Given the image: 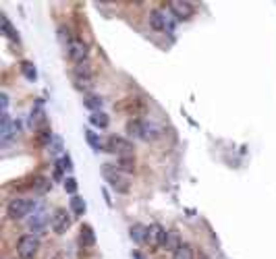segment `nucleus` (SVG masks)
Segmentation results:
<instances>
[{
    "label": "nucleus",
    "instance_id": "obj_18",
    "mask_svg": "<svg viewBox=\"0 0 276 259\" xmlns=\"http://www.w3.org/2000/svg\"><path fill=\"white\" fill-rule=\"evenodd\" d=\"M73 77H94V68L89 66V63L85 61V63H79V65H75V68H73Z\"/></svg>",
    "mask_w": 276,
    "mask_h": 259
},
{
    "label": "nucleus",
    "instance_id": "obj_20",
    "mask_svg": "<svg viewBox=\"0 0 276 259\" xmlns=\"http://www.w3.org/2000/svg\"><path fill=\"white\" fill-rule=\"evenodd\" d=\"M127 133H129V137H143V123L137 119L131 121L127 127Z\"/></svg>",
    "mask_w": 276,
    "mask_h": 259
},
{
    "label": "nucleus",
    "instance_id": "obj_7",
    "mask_svg": "<svg viewBox=\"0 0 276 259\" xmlns=\"http://www.w3.org/2000/svg\"><path fill=\"white\" fill-rule=\"evenodd\" d=\"M168 8L172 10V15H175L177 19H181V21L193 17V13H195L191 2H181V0H172V2H168Z\"/></svg>",
    "mask_w": 276,
    "mask_h": 259
},
{
    "label": "nucleus",
    "instance_id": "obj_6",
    "mask_svg": "<svg viewBox=\"0 0 276 259\" xmlns=\"http://www.w3.org/2000/svg\"><path fill=\"white\" fill-rule=\"evenodd\" d=\"M50 224H52V230L56 234H65L69 228H71V216H69V211L59 207L52 214V220H50Z\"/></svg>",
    "mask_w": 276,
    "mask_h": 259
},
{
    "label": "nucleus",
    "instance_id": "obj_16",
    "mask_svg": "<svg viewBox=\"0 0 276 259\" xmlns=\"http://www.w3.org/2000/svg\"><path fill=\"white\" fill-rule=\"evenodd\" d=\"M172 259H195V251H193V247L191 245H185L183 243L179 249L172 253Z\"/></svg>",
    "mask_w": 276,
    "mask_h": 259
},
{
    "label": "nucleus",
    "instance_id": "obj_15",
    "mask_svg": "<svg viewBox=\"0 0 276 259\" xmlns=\"http://www.w3.org/2000/svg\"><path fill=\"white\" fill-rule=\"evenodd\" d=\"M83 104H85V108L87 110H91V112H100V108H102V98L100 96H96V93H89V96H85L83 98Z\"/></svg>",
    "mask_w": 276,
    "mask_h": 259
},
{
    "label": "nucleus",
    "instance_id": "obj_13",
    "mask_svg": "<svg viewBox=\"0 0 276 259\" xmlns=\"http://www.w3.org/2000/svg\"><path fill=\"white\" fill-rule=\"evenodd\" d=\"M89 123L94 125L96 129H106L108 125H110V119H108V114L106 112H91V116H89Z\"/></svg>",
    "mask_w": 276,
    "mask_h": 259
},
{
    "label": "nucleus",
    "instance_id": "obj_25",
    "mask_svg": "<svg viewBox=\"0 0 276 259\" xmlns=\"http://www.w3.org/2000/svg\"><path fill=\"white\" fill-rule=\"evenodd\" d=\"M50 139H52L50 129H42V131L38 133V143H40V145H48V143H50Z\"/></svg>",
    "mask_w": 276,
    "mask_h": 259
},
{
    "label": "nucleus",
    "instance_id": "obj_3",
    "mask_svg": "<svg viewBox=\"0 0 276 259\" xmlns=\"http://www.w3.org/2000/svg\"><path fill=\"white\" fill-rule=\"evenodd\" d=\"M36 209V205H33V201H29V199H23V197H15L10 199L8 205H6V214L10 220H21L25 218L29 211Z\"/></svg>",
    "mask_w": 276,
    "mask_h": 259
},
{
    "label": "nucleus",
    "instance_id": "obj_2",
    "mask_svg": "<svg viewBox=\"0 0 276 259\" xmlns=\"http://www.w3.org/2000/svg\"><path fill=\"white\" fill-rule=\"evenodd\" d=\"M104 149L110 151V154H117L119 158H133L135 154V145L131 139H125L119 135H110L104 143Z\"/></svg>",
    "mask_w": 276,
    "mask_h": 259
},
{
    "label": "nucleus",
    "instance_id": "obj_26",
    "mask_svg": "<svg viewBox=\"0 0 276 259\" xmlns=\"http://www.w3.org/2000/svg\"><path fill=\"white\" fill-rule=\"evenodd\" d=\"M65 189H67V193H71V195L75 197V193H77V181L69 176V179L65 181Z\"/></svg>",
    "mask_w": 276,
    "mask_h": 259
},
{
    "label": "nucleus",
    "instance_id": "obj_1",
    "mask_svg": "<svg viewBox=\"0 0 276 259\" xmlns=\"http://www.w3.org/2000/svg\"><path fill=\"white\" fill-rule=\"evenodd\" d=\"M102 174H104L106 183L112 187L114 191H119V193H129L131 183H129V179L125 176V172H123L119 166H112V164H104V166H102Z\"/></svg>",
    "mask_w": 276,
    "mask_h": 259
},
{
    "label": "nucleus",
    "instance_id": "obj_28",
    "mask_svg": "<svg viewBox=\"0 0 276 259\" xmlns=\"http://www.w3.org/2000/svg\"><path fill=\"white\" fill-rule=\"evenodd\" d=\"M54 179H63V162L54 164Z\"/></svg>",
    "mask_w": 276,
    "mask_h": 259
},
{
    "label": "nucleus",
    "instance_id": "obj_24",
    "mask_svg": "<svg viewBox=\"0 0 276 259\" xmlns=\"http://www.w3.org/2000/svg\"><path fill=\"white\" fill-rule=\"evenodd\" d=\"M71 207L75 209V214H83V211H85V201H83V199L81 197H71Z\"/></svg>",
    "mask_w": 276,
    "mask_h": 259
},
{
    "label": "nucleus",
    "instance_id": "obj_14",
    "mask_svg": "<svg viewBox=\"0 0 276 259\" xmlns=\"http://www.w3.org/2000/svg\"><path fill=\"white\" fill-rule=\"evenodd\" d=\"M31 187H33V191H36V193H48V191H52V183L48 179H44V176H36L33 183H31Z\"/></svg>",
    "mask_w": 276,
    "mask_h": 259
},
{
    "label": "nucleus",
    "instance_id": "obj_27",
    "mask_svg": "<svg viewBox=\"0 0 276 259\" xmlns=\"http://www.w3.org/2000/svg\"><path fill=\"white\" fill-rule=\"evenodd\" d=\"M87 139H89V145L94 147V149H98V147H100V143H98V137H96L94 133H91V131H87Z\"/></svg>",
    "mask_w": 276,
    "mask_h": 259
},
{
    "label": "nucleus",
    "instance_id": "obj_21",
    "mask_svg": "<svg viewBox=\"0 0 276 259\" xmlns=\"http://www.w3.org/2000/svg\"><path fill=\"white\" fill-rule=\"evenodd\" d=\"M21 73L25 75L29 81H36V77H38V70H36V66H33L31 63H21Z\"/></svg>",
    "mask_w": 276,
    "mask_h": 259
},
{
    "label": "nucleus",
    "instance_id": "obj_8",
    "mask_svg": "<svg viewBox=\"0 0 276 259\" xmlns=\"http://www.w3.org/2000/svg\"><path fill=\"white\" fill-rule=\"evenodd\" d=\"M166 230L160 226V224H152L147 228V243H152V245H156V247H164V243H166Z\"/></svg>",
    "mask_w": 276,
    "mask_h": 259
},
{
    "label": "nucleus",
    "instance_id": "obj_22",
    "mask_svg": "<svg viewBox=\"0 0 276 259\" xmlns=\"http://www.w3.org/2000/svg\"><path fill=\"white\" fill-rule=\"evenodd\" d=\"M46 226V216H42V214H36V216H33L31 220H29V228L31 230H42Z\"/></svg>",
    "mask_w": 276,
    "mask_h": 259
},
{
    "label": "nucleus",
    "instance_id": "obj_10",
    "mask_svg": "<svg viewBox=\"0 0 276 259\" xmlns=\"http://www.w3.org/2000/svg\"><path fill=\"white\" fill-rule=\"evenodd\" d=\"M166 25V17L162 15V10L154 8L152 13H149V27H152L154 31H162Z\"/></svg>",
    "mask_w": 276,
    "mask_h": 259
},
{
    "label": "nucleus",
    "instance_id": "obj_9",
    "mask_svg": "<svg viewBox=\"0 0 276 259\" xmlns=\"http://www.w3.org/2000/svg\"><path fill=\"white\" fill-rule=\"evenodd\" d=\"M129 237H131V241L137 243V245L147 243V226H143V224H133V226L129 228Z\"/></svg>",
    "mask_w": 276,
    "mask_h": 259
},
{
    "label": "nucleus",
    "instance_id": "obj_4",
    "mask_svg": "<svg viewBox=\"0 0 276 259\" xmlns=\"http://www.w3.org/2000/svg\"><path fill=\"white\" fill-rule=\"evenodd\" d=\"M38 249H40V239H38V234H33V232L23 234L17 243V253L21 259H31L38 253Z\"/></svg>",
    "mask_w": 276,
    "mask_h": 259
},
{
    "label": "nucleus",
    "instance_id": "obj_12",
    "mask_svg": "<svg viewBox=\"0 0 276 259\" xmlns=\"http://www.w3.org/2000/svg\"><path fill=\"white\" fill-rule=\"evenodd\" d=\"M183 245V241H181V234L177 232V230H170L168 234H166V243H164V249H168L170 253H175L179 247Z\"/></svg>",
    "mask_w": 276,
    "mask_h": 259
},
{
    "label": "nucleus",
    "instance_id": "obj_19",
    "mask_svg": "<svg viewBox=\"0 0 276 259\" xmlns=\"http://www.w3.org/2000/svg\"><path fill=\"white\" fill-rule=\"evenodd\" d=\"M2 33L4 35H8L10 40H15V42H19V33L13 29V25H10V21H8V17L2 13Z\"/></svg>",
    "mask_w": 276,
    "mask_h": 259
},
{
    "label": "nucleus",
    "instance_id": "obj_5",
    "mask_svg": "<svg viewBox=\"0 0 276 259\" xmlns=\"http://www.w3.org/2000/svg\"><path fill=\"white\" fill-rule=\"evenodd\" d=\"M67 52H69V58H71L75 65H79V63H85V61H87L89 48H87V44H85L83 40L73 38V42L67 46Z\"/></svg>",
    "mask_w": 276,
    "mask_h": 259
},
{
    "label": "nucleus",
    "instance_id": "obj_17",
    "mask_svg": "<svg viewBox=\"0 0 276 259\" xmlns=\"http://www.w3.org/2000/svg\"><path fill=\"white\" fill-rule=\"evenodd\" d=\"M94 243H96V232L91 230L89 224H83V226H81V245L91 247Z\"/></svg>",
    "mask_w": 276,
    "mask_h": 259
},
{
    "label": "nucleus",
    "instance_id": "obj_23",
    "mask_svg": "<svg viewBox=\"0 0 276 259\" xmlns=\"http://www.w3.org/2000/svg\"><path fill=\"white\" fill-rule=\"evenodd\" d=\"M119 168H121L123 172H133L135 160H133V158H119Z\"/></svg>",
    "mask_w": 276,
    "mask_h": 259
},
{
    "label": "nucleus",
    "instance_id": "obj_11",
    "mask_svg": "<svg viewBox=\"0 0 276 259\" xmlns=\"http://www.w3.org/2000/svg\"><path fill=\"white\" fill-rule=\"evenodd\" d=\"M73 83H75V87L79 89V91H85V96H89V91L91 89H94V83H96V81H94V77H73Z\"/></svg>",
    "mask_w": 276,
    "mask_h": 259
},
{
    "label": "nucleus",
    "instance_id": "obj_29",
    "mask_svg": "<svg viewBox=\"0 0 276 259\" xmlns=\"http://www.w3.org/2000/svg\"><path fill=\"white\" fill-rule=\"evenodd\" d=\"M0 98H2V114H4V112H6V108H8V98H6V93H2Z\"/></svg>",
    "mask_w": 276,
    "mask_h": 259
}]
</instances>
